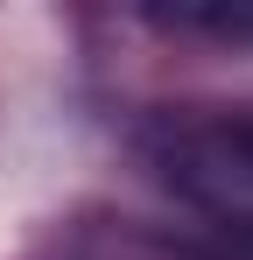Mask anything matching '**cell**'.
<instances>
[{
  "instance_id": "obj_3",
  "label": "cell",
  "mask_w": 253,
  "mask_h": 260,
  "mask_svg": "<svg viewBox=\"0 0 253 260\" xmlns=\"http://www.w3.org/2000/svg\"><path fill=\"white\" fill-rule=\"evenodd\" d=\"M204 260H253V232H218V246Z\"/></svg>"
},
{
  "instance_id": "obj_1",
  "label": "cell",
  "mask_w": 253,
  "mask_h": 260,
  "mask_svg": "<svg viewBox=\"0 0 253 260\" xmlns=\"http://www.w3.org/2000/svg\"><path fill=\"white\" fill-rule=\"evenodd\" d=\"M148 162L183 204L218 218V232H253V106L162 120Z\"/></svg>"
},
{
  "instance_id": "obj_2",
  "label": "cell",
  "mask_w": 253,
  "mask_h": 260,
  "mask_svg": "<svg viewBox=\"0 0 253 260\" xmlns=\"http://www.w3.org/2000/svg\"><path fill=\"white\" fill-rule=\"evenodd\" d=\"M162 21L169 28H204V36H225V43H253V7H176Z\"/></svg>"
}]
</instances>
